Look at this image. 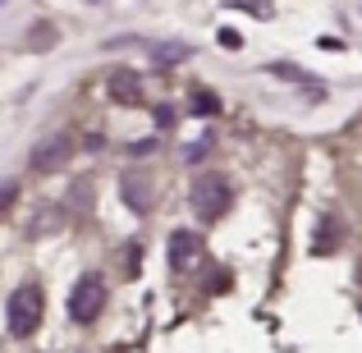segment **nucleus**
Returning <instances> with one entry per match:
<instances>
[{
    "label": "nucleus",
    "instance_id": "f257e3e1",
    "mask_svg": "<svg viewBox=\"0 0 362 353\" xmlns=\"http://www.w3.org/2000/svg\"><path fill=\"white\" fill-rule=\"evenodd\" d=\"M42 308H46V294L37 284H18L5 303V326L14 340H28L37 326H42Z\"/></svg>",
    "mask_w": 362,
    "mask_h": 353
},
{
    "label": "nucleus",
    "instance_id": "1a4fd4ad",
    "mask_svg": "<svg viewBox=\"0 0 362 353\" xmlns=\"http://www.w3.org/2000/svg\"><path fill=\"white\" fill-rule=\"evenodd\" d=\"M271 74H275V79H289V83H303V88H312L321 97V79H312V74L298 69V64H271Z\"/></svg>",
    "mask_w": 362,
    "mask_h": 353
},
{
    "label": "nucleus",
    "instance_id": "9b49d317",
    "mask_svg": "<svg viewBox=\"0 0 362 353\" xmlns=\"http://www.w3.org/2000/svg\"><path fill=\"white\" fill-rule=\"evenodd\" d=\"M14 197H18V184H14V179H0V212H9Z\"/></svg>",
    "mask_w": 362,
    "mask_h": 353
},
{
    "label": "nucleus",
    "instance_id": "ddd939ff",
    "mask_svg": "<svg viewBox=\"0 0 362 353\" xmlns=\"http://www.w3.org/2000/svg\"><path fill=\"white\" fill-rule=\"evenodd\" d=\"M124 275H129V280L138 275V248H129V253H124Z\"/></svg>",
    "mask_w": 362,
    "mask_h": 353
},
{
    "label": "nucleus",
    "instance_id": "7ed1b4c3",
    "mask_svg": "<svg viewBox=\"0 0 362 353\" xmlns=\"http://www.w3.org/2000/svg\"><path fill=\"white\" fill-rule=\"evenodd\" d=\"M188 197H193V212L202 216V221H216V216L230 212V179L216 175V170H206V175L193 179Z\"/></svg>",
    "mask_w": 362,
    "mask_h": 353
},
{
    "label": "nucleus",
    "instance_id": "f03ea898",
    "mask_svg": "<svg viewBox=\"0 0 362 353\" xmlns=\"http://www.w3.org/2000/svg\"><path fill=\"white\" fill-rule=\"evenodd\" d=\"M101 308H106V275L83 271L78 284L69 289V317L78 321V326H92V321L101 317Z\"/></svg>",
    "mask_w": 362,
    "mask_h": 353
},
{
    "label": "nucleus",
    "instance_id": "2eb2a0df",
    "mask_svg": "<svg viewBox=\"0 0 362 353\" xmlns=\"http://www.w3.org/2000/svg\"><path fill=\"white\" fill-rule=\"evenodd\" d=\"M239 42H243V37L234 33V28H221V46H239Z\"/></svg>",
    "mask_w": 362,
    "mask_h": 353
},
{
    "label": "nucleus",
    "instance_id": "39448f33",
    "mask_svg": "<svg viewBox=\"0 0 362 353\" xmlns=\"http://www.w3.org/2000/svg\"><path fill=\"white\" fill-rule=\"evenodd\" d=\"M197 257H202V234H193V230L170 234V271H188Z\"/></svg>",
    "mask_w": 362,
    "mask_h": 353
},
{
    "label": "nucleus",
    "instance_id": "4468645a",
    "mask_svg": "<svg viewBox=\"0 0 362 353\" xmlns=\"http://www.w3.org/2000/svg\"><path fill=\"white\" fill-rule=\"evenodd\" d=\"M206 147H211V138H202V142H193V147L184 151V161H197V156H206Z\"/></svg>",
    "mask_w": 362,
    "mask_h": 353
},
{
    "label": "nucleus",
    "instance_id": "0eeeda50",
    "mask_svg": "<svg viewBox=\"0 0 362 353\" xmlns=\"http://www.w3.org/2000/svg\"><path fill=\"white\" fill-rule=\"evenodd\" d=\"M110 97H115L119 106H138V101H142L138 74H133V69H115V74H110Z\"/></svg>",
    "mask_w": 362,
    "mask_h": 353
},
{
    "label": "nucleus",
    "instance_id": "6e6552de",
    "mask_svg": "<svg viewBox=\"0 0 362 353\" xmlns=\"http://www.w3.org/2000/svg\"><path fill=\"white\" fill-rule=\"evenodd\" d=\"M188 55H193V46H184V42H160L156 51H151V64H156V69H170V64L188 60Z\"/></svg>",
    "mask_w": 362,
    "mask_h": 353
},
{
    "label": "nucleus",
    "instance_id": "f8f14e48",
    "mask_svg": "<svg viewBox=\"0 0 362 353\" xmlns=\"http://www.w3.org/2000/svg\"><path fill=\"white\" fill-rule=\"evenodd\" d=\"M175 124V106H156V129H170Z\"/></svg>",
    "mask_w": 362,
    "mask_h": 353
},
{
    "label": "nucleus",
    "instance_id": "20e7f679",
    "mask_svg": "<svg viewBox=\"0 0 362 353\" xmlns=\"http://www.w3.org/2000/svg\"><path fill=\"white\" fill-rule=\"evenodd\" d=\"M69 156H74V138H69V133H51V138H42L33 147L28 166H33V170H60Z\"/></svg>",
    "mask_w": 362,
    "mask_h": 353
},
{
    "label": "nucleus",
    "instance_id": "423d86ee",
    "mask_svg": "<svg viewBox=\"0 0 362 353\" xmlns=\"http://www.w3.org/2000/svg\"><path fill=\"white\" fill-rule=\"evenodd\" d=\"M124 197H129V207L133 212H151V179L147 175H138V170H129L124 175Z\"/></svg>",
    "mask_w": 362,
    "mask_h": 353
},
{
    "label": "nucleus",
    "instance_id": "9d476101",
    "mask_svg": "<svg viewBox=\"0 0 362 353\" xmlns=\"http://www.w3.org/2000/svg\"><path fill=\"white\" fill-rule=\"evenodd\" d=\"M193 110H197V115H216V110H221V101H216L211 92H193Z\"/></svg>",
    "mask_w": 362,
    "mask_h": 353
}]
</instances>
